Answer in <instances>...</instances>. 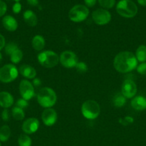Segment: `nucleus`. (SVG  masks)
Returning a JSON list of instances; mask_svg holds the SVG:
<instances>
[{"mask_svg": "<svg viewBox=\"0 0 146 146\" xmlns=\"http://www.w3.org/2000/svg\"><path fill=\"white\" fill-rule=\"evenodd\" d=\"M139 4L142 6H146V0H137Z\"/></svg>", "mask_w": 146, "mask_h": 146, "instance_id": "nucleus-39", "label": "nucleus"}, {"mask_svg": "<svg viewBox=\"0 0 146 146\" xmlns=\"http://www.w3.org/2000/svg\"><path fill=\"white\" fill-rule=\"evenodd\" d=\"M11 114L12 116L16 121H21L25 117V114H24V110L21 108H19L17 106H14L11 110Z\"/></svg>", "mask_w": 146, "mask_h": 146, "instance_id": "nucleus-23", "label": "nucleus"}, {"mask_svg": "<svg viewBox=\"0 0 146 146\" xmlns=\"http://www.w3.org/2000/svg\"><path fill=\"white\" fill-rule=\"evenodd\" d=\"M137 85L131 79H126L122 84L121 93L126 98H133L137 94Z\"/></svg>", "mask_w": 146, "mask_h": 146, "instance_id": "nucleus-11", "label": "nucleus"}, {"mask_svg": "<svg viewBox=\"0 0 146 146\" xmlns=\"http://www.w3.org/2000/svg\"><path fill=\"white\" fill-rule=\"evenodd\" d=\"M131 106L136 111H144L146 109V98L142 96L134 97L131 101Z\"/></svg>", "mask_w": 146, "mask_h": 146, "instance_id": "nucleus-17", "label": "nucleus"}, {"mask_svg": "<svg viewBox=\"0 0 146 146\" xmlns=\"http://www.w3.org/2000/svg\"><path fill=\"white\" fill-rule=\"evenodd\" d=\"M31 46L35 51H42L45 46V40L40 35H36L31 40Z\"/></svg>", "mask_w": 146, "mask_h": 146, "instance_id": "nucleus-19", "label": "nucleus"}, {"mask_svg": "<svg viewBox=\"0 0 146 146\" xmlns=\"http://www.w3.org/2000/svg\"><path fill=\"white\" fill-rule=\"evenodd\" d=\"M18 46H17V44L14 42H10L8 43L7 45H5V47H4V51H5V53L7 54V55L11 56V54H12L13 52L16 51V50L18 49Z\"/></svg>", "mask_w": 146, "mask_h": 146, "instance_id": "nucleus-26", "label": "nucleus"}, {"mask_svg": "<svg viewBox=\"0 0 146 146\" xmlns=\"http://www.w3.org/2000/svg\"><path fill=\"white\" fill-rule=\"evenodd\" d=\"M120 122L123 125H128V124L132 123L133 122V118H131V117H130V116H126V117H125L123 119L120 120Z\"/></svg>", "mask_w": 146, "mask_h": 146, "instance_id": "nucleus-33", "label": "nucleus"}, {"mask_svg": "<svg viewBox=\"0 0 146 146\" xmlns=\"http://www.w3.org/2000/svg\"><path fill=\"white\" fill-rule=\"evenodd\" d=\"M76 71L79 73V74H84L87 71V69H88V67H87V64L84 62H82V61H80L77 64V65L75 66Z\"/></svg>", "mask_w": 146, "mask_h": 146, "instance_id": "nucleus-28", "label": "nucleus"}, {"mask_svg": "<svg viewBox=\"0 0 146 146\" xmlns=\"http://www.w3.org/2000/svg\"><path fill=\"white\" fill-rule=\"evenodd\" d=\"M0 146H1V141H0Z\"/></svg>", "mask_w": 146, "mask_h": 146, "instance_id": "nucleus-42", "label": "nucleus"}, {"mask_svg": "<svg viewBox=\"0 0 146 146\" xmlns=\"http://www.w3.org/2000/svg\"><path fill=\"white\" fill-rule=\"evenodd\" d=\"M1 118L4 121H8L9 119V112L7 110V108H4L1 113Z\"/></svg>", "mask_w": 146, "mask_h": 146, "instance_id": "nucleus-34", "label": "nucleus"}, {"mask_svg": "<svg viewBox=\"0 0 146 146\" xmlns=\"http://www.w3.org/2000/svg\"><path fill=\"white\" fill-rule=\"evenodd\" d=\"M19 71L13 64H6L0 68V81L3 83H10L17 78Z\"/></svg>", "mask_w": 146, "mask_h": 146, "instance_id": "nucleus-7", "label": "nucleus"}, {"mask_svg": "<svg viewBox=\"0 0 146 146\" xmlns=\"http://www.w3.org/2000/svg\"><path fill=\"white\" fill-rule=\"evenodd\" d=\"M28 4L30 6H32V7H36L39 4V1L38 0H27Z\"/></svg>", "mask_w": 146, "mask_h": 146, "instance_id": "nucleus-38", "label": "nucleus"}, {"mask_svg": "<svg viewBox=\"0 0 146 146\" xmlns=\"http://www.w3.org/2000/svg\"><path fill=\"white\" fill-rule=\"evenodd\" d=\"M42 119L44 125L47 126H52L57 122V112L52 108H45L42 113Z\"/></svg>", "mask_w": 146, "mask_h": 146, "instance_id": "nucleus-12", "label": "nucleus"}, {"mask_svg": "<svg viewBox=\"0 0 146 146\" xmlns=\"http://www.w3.org/2000/svg\"><path fill=\"white\" fill-rule=\"evenodd\" d=\"M2 25L7 31H14L17 29L18 23L14 17L10 15H7L3 17Z\"/></svg>", "mask_w": 146, "mask_h": 146, "instance_id": "nucleus-14", "label": "nucleus"}, {"mask_svg": "<svg viewBox=\"0 0 146 146\" xmlns=\"http://www.w3.org/2000/svg\"><path fill=\"white\" fill-rule=\"evenodd\" d=\"M23 18L26 24L29 27H35L38 22L37 15L31 10H27L24 11L23 14Z\"/></svg>", "mask_w": 146, "mask_h": 146, "instance_id": "nucleus-18", "label": "nucleus"}, {"mask_svg": "<svg viewBox=\"0 0 146 146\" xmlns=\"http://www.w3.org/2000/svg\"><path fill=\"white\" fill-rule=\"evenodd\" d=\"M1 61H2V55H1V54L0 53V63H1Z\"/></svg>", "mask_w": 146, "mask_h": 146, "instance_id": "nucleus-40", "label": "nucleus"}, {"mask_svg": "<svg viewBox=\"0 0 146 146\" xmlns=\"http://www.w3.org/2000/svg\"><path fill=\"white\" fill-rule=\"evenodd\" d=\"M5 38H4L2 34H0V51L5 47Z\"/></svg>", "mask_w": 146, "mask_h": 146, "instance_id": "nucleus-35", "label": "nucleus"}, {"mask_svg": "<svg viewBox=\"0 0 146 146\" xmlns=\"http://www.w3.org/2000/svg\"><path fill=\"white\" fill-rule=\"evenodd\" d=\"M60 63L64 67L71 68L75 67L78 63L77 56L71 51H64L60 54Z\"/></svg>", "mask_w": 146, "mask_h": 146, "instance_id": "nucleus-9", "label": "nucleus"}, {"mask_svg": "<svg viewBox=\"0 0 146 146\" xmlns=\"http://www.w3.org/2000/svg\"><path fill=\"white\" fill-rule=\"evenodd\" d=\"M11 136V129L7 125H2L0 128V141L6 142Z\"/></svg>", "mask_w": 146, "mask_h": 146, "instance_id": "nucleus-21", "label": "nucleus"}, {"mask_svg": "<svg viewBox=\"0 0 146 146\" xmlns=\"http://www.w3.org/2000/svg\"><path fill=\"white\" fill-rule=\"evenodd\" d=\"M18 144L19 146H31V138L27 134H21L18 138Z\"/></svg>", "mask_w": 146, "mask_h": 146, "instance_id": "nucleus-24", "label": "nucleus"}, {"mask_svg": "<svg viewBox=\"0 0 146 146\" xmlns=\"http://www.w3.org/2000/svg\"><path fill=\"white\" fill-rule=\"evenodd\" d=\"M92 18L97 25H105L111 21V14L104 9H97L92 14Z\"/></svg>", "mask_w": 146, "mask_h": 146, "instance_id": "nucleus-8", "label": "nucleus"}, {"mask_svg": "<svg viewBox=\"0 0 146 146\" xmlns=\"http://www.w3.org/2000/svg\"><path fill=\"white\" fill-rule=\"evenodd\" d=\"M40 127V121L36 118H29L22 124V131L26 134H32L37 132Z\"/></svg>", "mask_w": 146, "mask_h": 146, "instance_id": "nucleus-13", "label": "nucleus"}, {"mask_svg": "<svg viewBox=\"0 0 146 146\" xmlns=\"http://www.w3.org/2000/svg\"><path fill=\"white\" fill-rule=\"evenodd\" d=\"M88 8L82 4L74 6L69 11V18L73 22H81L85 20L89 15Z\"/></svg>", "mask_w": 146, "mask_h": 146, "instance_id": "nucleus-6", "label": "nucleus"}, {"mask_svg": "<svg viewBox=\"0 0 146 146\" xmlns=\"http://www.w3.org/2000/svg\"><path fill=\"white\" fill-rule=\"evenodd\" d=\"M20 74L25 78H29V79H34L37 76V71L35 68L31 66L27 65V64H24L19 67V69Z\"/></svg>", "mask_w": 146, "mask_h": 146, "instance_id": "nucleus-16", "label": "nucleus"}, {"mask_svg": "<svg viewBox=\"0 0 146 146\" xmlns=\"http://www.w3.org/2000/svg\"><path fill=\"white\" fill-rule=\"evenodd\" d=\"M14 1H15L16 2H19V1L20 0H14Z\"/></svg>", "mask_w": 146, "mask_h": 146, "instance_id": "nucleus-41", "label": "nucleus"}, {"mask_svg": "<svg viewBox=\"0 0 146 146\" xmlns=\"http://www.w3.org/2000/svg\"><path fill=\"white\" fill-rule=\"evenodd\" d=\"M37 60L42 66L51 68L58 64L60 62V56L52 51H44L38 54Z\"/></svg>", "mask_w": 146, "mask_h": 146, "instance_id": "nucleus-5", "label": "nucleus"}, {"mask_svg": "<svg viewBox=\"0 0 146 146\" xmlns=\"http://www.w3.org/2000/svg\"><path fill=\"white\" fill-rule=\"evenodd\" d=\"M81 111L83 116L87 119H95L100 113V106L97 101L94 100H87L82 105Z\"/></svg>", "mask_w": 146, "mask_h": 146, "instance_id": "nucleus-4", "label": "nucleus"}, {"mask_svg": "<svg viewBox=\"0 0 146 146\" xmlns=\"http://www.w3.org/2000/svg\"><path fill=\"white\" fill-rule=\"evenodd\" d=\"M117 14L125 18H133L137 14V7L132 0H120L116 6Z\"/></svg>", "mask_w": 146, "mask_h": 146, "instance_id": "nucleus-3", "label": "nucleus"}, {"mask_svg": "<svg viewBox=\"0 0 146 146\" xmlns=\"http://www.w3.org/2000/svg\"><path fill=\"white\" fill-rule=\"evenodd\" d=\"M135 57L137 61L143 63L146 61V46L140 45L136 50Z\"/></svg>", "mask_w": 146, "mask_h": 146, "instance_id": "nucleus-22", "label": "nucleus"}, {"mask_svg": "<svg viewBox=\"0 0 146 146\" xmlns=\"http://www.w3.org/2000/svg\"><path fill=\"white\" fill-rule=\"evenodd\" d=\"M37 102L44 108H51L57 102V94L49 87H44L39 91L37 96Z\"/></svg>", "mask_w": 146, "mask_h": 146, "instance_id": "nucleus-2", "label": "nucleus"}, {"mask_svg": "<svg viewBox=\"0 0 146 146\" xmlns=\"http://www.w3.org/2000/svg\"><path fill=\"white\" fill-rule=\"evenodd\" d=\"M23 58V53L19 48L16 50L10 56V60L13 64H19Z\"/></svg>", "mask_w": 146, "mask_h": 146, "instance_id": "nucleus-25", "label": "nucleus"}, {"mask_svg": "<svg viewBox=\"0 0 146 146\" xmlns=\"http://www.w3.org/2000/svg\"><path fill=\"white\" fill-rule=\"evenodd\" d=\"M19 94L22 98L29 101L34 96V88L33 84L30 81L24 79L20 81L19 87Z\"/></svg>", "mask_w": 146, "mask_h": 146, "instance_id": "nucleus-10", "label": "nucleus"}, {"mask_svg": "<svg viewBox=\"0 0 146 146\" xmlns=\"http://www.w3.org/2000/svg\"><path fill=\"white\" fill-rule=\"evenodd\" d=\"M27 101H28L24 99V98H20V99H19L18 101H17V106H16L19 107V108L24 110V108H27V106H29V104Z\"/></svg>", "mask_w": 146, "mask_h": 146, "instance_id": "nucleus-29", "label": "nucleus"}, {"mask_svg": "<svg viewBox=\"0 0 146 146\" xmlns=\"http://www.w3.org/2000/svg\"><path fill=\"white\" fill-rule=\"evenodd\" d=\"M98 2L102 8L111 9L115 4V0H98Z\"/></svg>", "mask_w": 146, "mask_h": 146, "instance_id": "nucleus-27", "label": "nucleus"}, {"mask_svg": "<svg viewBox=\"0 0 146 146\" xmlns=\"http://www.w3.org/2000/svg\"><path fill=\"white\" fill-rule=\"evenodd\" d=\"M137 71L141 75H146V62L141 63L137 66Z\"/></svg>", "mask_w": 146, "mask_h": 146, "instance_id": "nucleus-30", "label": "nucleus"}, {"mask_svg": "<svg viewBox=\"0 0 146 146\" xmlns=\"http://www.w3.org/2000/svg\"><path fill=\"white\" fill-rule=\"evenodd\" d=\"M32 84H33V86H37V87L41 86L42 81H41V80H40V78H34V79H33Z\"/></svg>", "mask_w": 146, "mask_h": 146, "instance_id": "nucleus-37", "label": "nucleus"}, {"mask_svg": "<svg viewBox=\"0 0 146 146\" xmlns=\"http://www.w3.org/2000/svg\"><path fill=\"white\" fill-rule=\"evenodd\" d=\"M113 66L120 73H128L135 69L137 66V60L135 56L130 51H122L115 56Z\"/></svg>", "mask_w": 146, "mask_h": 146, "instance_id": "nucleus-1", "label": "nucleus"}, {"mask_svg": "<svg viewBox=\"0 0 146 146\" xmlns=\"http://www.w3.org/2000/svg\"><path fill=\"white\" fill-rule=\"evenodd\" d=\"M21 10V5L19 2H15L12 7V11L14 14H19Z\"/></svg>", "mask_w": 146, "mask_h": 146, "instance_id": "nucleus-32", "label": "nucleus"}, {"mask_svg": "<svg viewBox=\"0 0 146 146\" xmlns=\"http://www.w3.org/2000/svg\"><path fill=\"white\" fill-rule=\"evenodd\" d=\"M84 3L88 7H92L95 5L97 0H84Z\"/></svg>", "mask_w": 146, "mask_h": 146, "instance_id": "nucleus-36", "label": "nucleus"}, {"mask_svg": "<svg viewBox=\"0 0 146 146\" xmlns=\"http://www.w3.org/2000/svg\"><path fill=\"white\" fill-rule=\"evenodd\" d=\"M113 104L116 108H122L126 104V98L122 93H117L113 96Z\"/></svg>", "mask_w": 146, "mask_h": 146, "instance_id": "nucleus-20", "label": "nucleus"}, {"mask_svg": "<svg viewBox=\"0 0 146 146\" xmlns=\"http://www.w3.org/2000/svg\"><path fill=\"white\" fill-rule=\"evenodd\" d=\"M7 10V6L4 1L0 0V17H3L6 14Z\"/></svg>", "mask_w": 146, "mask_h": 146, "instance_id": "nucleus-31", "label": "nucleus"}, {"mask_svg": "<svg viewBox=\"0 0 146 146\" xmlns=\"http://www.w3.org/2000/svg\"><path fill=\"white\" fill-rule=\"evenodd\" d=\"M14 104L12 95L7 91L0 92V106L4 108H8Z\"/></svg>", "mask_w": 146, "mask_h": 146, "instance_id": "nucleus-15", "label": "nucleus"}]
</instances>
